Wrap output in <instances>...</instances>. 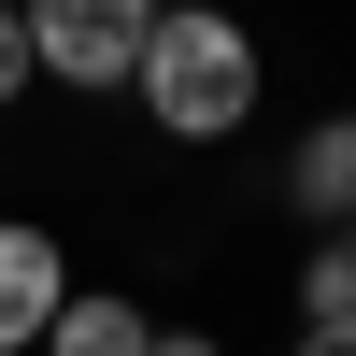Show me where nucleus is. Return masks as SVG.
Here are the masks:
<instances>
[{
    "label": "nucleus",
    "mask_w": 356,
    "mask_h": 356,
    "mask_svg": "<svg viewBox=\"0 0 356 356\" xmlns=\"http://www.w3.org/2000/svg\"><path fill=\"white\" fill-rule=\"evenodd\" d=\"M257 100H271V43H257L243 0H157V29L129 57V114L143 129L186 143V157H214V143L257 129Z\"/></svg>",
    "instance_id": "1"
},
{
    "label": "nucleus",
    "mask_w": 356,
    "mask_h": 356,
    "mask_svg": "<svg viewBox=\"0 0 356 356\" xmlns=\"http://www.w3.org/2000/svg\"><path fill=\"white\" fill-rule=\"evenodd\" d=\"M15 29H29V72L57 100H129V57L157 29V0H15Z\"/></svg>",
    "instance_id": "2"
},
{
    "label": "nucleus",
    "mask_w": 356,
    "mask_h": 356,
    "mask_svg": "<svg viewBox=\"0 0 356 356\" xmlns=\"http://www.w3.org/2000/svg\"><path fill=\"white\" fill-rule=\"evenodd\" d=\"M72 300V243H57L43 214H0V356L43 342V314Z\"/></svg>",
    "instance_id": "3"
},
{
    "label": "nucleus",
    "mask_w": 356,
    "mask_h": 356,
    "mask_svg": "<svg viewBox=\"0 0 356 356\" xmlns=\"http://www.w3.org/2000/svg\"><path fill=\"white\" fill-rule=\"evenodd\" d=\"M143 342H157V300H129V285H86V271H72V300L43 314V342H29V356H143Z\"/></svg>",
    "instance_id": "4"
},
{
    "label": "nucleus",
    "mask_w": 356,
    "mask_h": 356,
    "mask_svg": "<svg viewBox=\"0 0 356 356\" xmlns=\"http://www.w3.org/2000/svg\"><path fill=\"white\" fill-rule=\"evenodd\" d=\"M285 214L300 228H342L356 214V114H314V129L285 143Z\"/></svg>",
    "instance_id": "5"
},
{
    "label": "nucleus",
    "mask_w": 356,
    "mask_h": 356,
    "mask_svg": "<svg viewBox=\"0 0 356 356\" xmlns=\"http://www.w3.org/2000/svg\"><path fill=\"white\" fill-rule=\"evenodd\" d=\"M285 300H300V328H342V314H356V257H342V243H314L300 271H285Z\"/></svg>",
    "instance_id": "6"
},
{
    "label": "nucleus",
    "mask_w": 356,
    "mask_h": 356,
    "mask_svg": "<svg viewBox=\"0 0 356 356\" xmlns=\"http://www.w3.org/2000/svg\"><path fill=\"white\" fill-rule=\"evenodd\" d=\"M29 86H43V72H29V29H15V0H0V114H15Z\"/></svg>",
    "instance_id": "7"
},
{
    "label": "nucleus",
    "mask_w": 356,
    "mask_h": 356,
    "mask_svg": "<svg viewBox=\"0 0 356 356\" xmlns=\"http://www.w3.org/2000/svg\"><path fill=\"white\" fill-rule=\"evenodd\" d=\"M143 356H228V328H171V314H157V342H143Z\"/></svg>",
    "instance_id": "8"
},
{
    "label": "nucleus",
    "mask_w": 356,
    "mask_h": 356,
    "mask_svg": "<svg viewBox=\"0 0 356 356\" xmlns=\"http://www.w3.org/2000/svg\"><path fill=\"white\" fill-rule=\"evenodd\" d=\"M285 356H356V314H342V328H300V342H285Z\"/></svg>",
    "instance_id": "9"
},
{
    "label": "nucleus",
    "mask_w": 356,
    "mask_h": 356,
    "mask_svg": "<svg viewBox=\"0 0 356 356\" xmlns=\"http://www.w3.org/2000/svg\"><path fill=\"white\" fill-rule=\"evenodd\" d=\"M314 243H342V257H356V214H342V228H314Z\"/></svg>",
    "instance_id": "10"
}]
</instances>
